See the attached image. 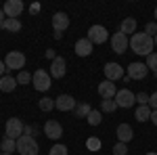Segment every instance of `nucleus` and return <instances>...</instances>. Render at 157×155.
Instances as JSON below:
<instances>
[{
    "label": "nucleus",
    "instance_id": "72a5a7b5",
    "mask_svg": "<svg viewBox=\"0 0 157 155\" xmlns=\"http://www.w3.org/2000/svg\"><path fill=\"white\" fill-rule=\"evenodd\" d=\"M145 34H149V36H151V34H155V36H157V23H155V21H153V23H147Z\"/></svg>",
    "mask_w": 157,
    "mask_h": 155
},
{
    "label": "nucleus",
    "instance_id": "4c0bfd02",
    "mask_svg": "<svg viewBox=\"0 0 157 155\" xmlns=\"http://www.w3.org/2000/svg\"><path fill=\"white\" fill-rule=\"evenodd\" d=\"M4 17H6V15H4V11H2V9H0V29H2V25H4V21H6V19H4Z\"/></svg>",
    "mask_w": 157,
    "mask_h": 155
},
{
    "label": "nucleus",
    "instance_id": "f03ea898",
    "mask_svg": "<svg viewBox=\"0 0 157 155\" xmlns=\"http://www.w3.org/2000/svg\"><path fill=\"white\" fill-rule=\"evenodd\" d=\"M17 151L21 155H38V143L34 136H29V134H23L21 138H17Z\"/></svg>",
    "mask_w": 157,
    "mask_h": 155
},
{
    "label": "nucleus",
    "instance_id": "c756f323",
    "mask_svg": "<svg viewBox=\"0 0 157 155\" xmlns=\"http://www.w3.org/2000/svg\"><path fill=\"white\" fill-rule=\"evenodd\" d=\"M86 147H88V151H98L101 149V141H98L97 136H92V138L86 141Z\"/></svg>",
    "mask_w": 157,
    "mask_h": 155
},
{
    "label": "nucleus",
    "instance_id": "0eeeda50",
    "mask_svg": "<svg viewBox=\"0 0 157 155\" xmlns=\"http://www.w3.org/2000/svg\"><path fill=\"white\" fill-rule=\"evenodd\" d=\"M147 73H149L147 63H138V61H134V63L128 65V78H132V80H145Z\"/></svg>",
    "mask_w": 157,
    "mask_h": 155
},
{
    "label": "nucleus",
    "instance_id": "f3484780",
    "mask_svg": "<svg viewBox=\"0 0 157 155\" xmlns=\"http://www.w3.org/2000/svg\"><path fill=\"white\" fill-rule=\"evenodd\" d=\"M65 76V59L63 57H55L50 63V78H63Z\"/></svg>",
    "mask_w": 157,
    "mask_h": 155
},
{
    "label": "nucleus",
    "instance_id": "5701e85b",
    "mask_svg": "<svg viewBox=\"0 0 157 155\" xmlns=\"http://www.w3.org/2000/svg\"><path fill=\"white\" fill-rule=\"evenodd\" d=\"M92 109H90V105L88 103H78L75 105V109H73V113H75V118H88V113H90Z\"/></svg>",
    "mask_w": 157,
    "mask_h": 155
},
{
    "label": "nucleus",
    "instance_id": "423d86ee",
    "mask_svg": "<svg viewBox=\"0 0 157 155\" xmlns=\"http://www.w3.org/2000/svg\"><path fill=\"white\" fill-rule=\"evenodd\" d=\"M107 29L103 27V25H90V29H88V40L92 42V44H103V42H107Z\"/></svg>",
    "mask_w": 157,
    "mask_h": 155
},
{
    "label": "nucleus",
    "instance_id": "412c9836",
    "mask_svg": "<svg viewBox=\"0 0 157 155\" xmlns=\"http://www.w3.org/2000/svg\"><path fill=\"white\" fill-rule=\"evenodd\" d=\"M151 111L153 109L149 107V105H138V109H136V113H134V118H136V122H147V119H151Z\"/></svg>",
    "mask_w": 157,
    "mask_h": 155
},
{
    "label": "nucleus",
    "instance_id": "a211bd4d",
    "mask_svg": "<svg viewBox=\"0 0 157 155\" xmlns=\"http://www.w3.org/2000/svg\"><path fill=\"white\" fill-rule=\"evenodd\" d=\"M90 52H92V42L88 38H80L75 42V55L78 57H88Z\"/></svg>",
    "mask_w": 157,
    "mask_h": 155
},
{
    "label": "nucleus",
    "instance_id": "a19ab883",
    "mask_svg": "<svg viewBox=\"0 0 157 155\" xmlns=\"http://www.w3.org/2000/svg\"><path fill=\"white\" fill-rule=\"evenodd\" d=\"M147 155H157V153H155V151H151V153H147Z\"/></svg>",
    "mask_w": 157,
    "mask_h": 155
},
{
    "label": "nucleus",
    "instance_id": "2eb2a0df",
    "mask_svg": "<svg viewBox=\"0 0 157 155\" xmlns=\"http://www.w3.org/2000/svg\"><path fill=\"white\" fill-rule=\"evenodd\" d=\"M52 27H55V32H65L67 27H69V17H67V13H55L52 15Z\"/></svg>",
    "mask_w": 157,
    "mask_h": 155
},
{
    "label": "nucleus",
    "instance_id": "473e14b6",
    "mask_svg": "<svg viewBox=\"0 0 157 155\" xmlns=\"http://www.w3.org/2000/svg\"><path fill=\"white\" fill-rule=\"evenodd\" d=\"M136 103L138 105H149V95L147 92H138L136 95Z\"/></svg>",
    "mask_w": 157,
    "mask_h": 155
},
{
    "label": "nucleus",
    "instance_id": "aec40b11",
    "mask_svg": "<svg viewBox=\"0 0 157 155\" xmlns=\"http://www.w3.org/2000/svg\"><path fill=\"white\" fill-rule=\"evenodd\" d=\"M120 32L124 34V36H128V34H132L136 32V19H132V17H128V19H124L120 25Z\"/></svg>",
    "mask_w": 157,
    "mask_h": 155
},
{
    "label": "nucleus",
    "instance_id": "6ab92c4d",
    "mask_svg": "<svg viewBox=\"0 0 157 155\" xmlns=\"http://www.w3.org/2000/svg\"><path fill=\"white\" fill-rule=\"evenodd\" d=\"M15 88H17V78H11V76L0 78V90L2 92H13Z\"/></svg>",
    "mask_w": 157,
    "mask_h": 155
},
{
    "label": "nucleus",
    "instance_id": "4be33fe9",
    "mask_svg": "<svg viewBox=\"0 0 157 155\" xmlns=\"http://www.w3.org/2000/svg\"><path fill=\"white\" fill-rule=\"evenodd\" d=\"M0 149H2V153H13V151H17V141L4 136L2 143H0Z\"/></svg>",
    "mask_w": 157,
    "mask_h": 155
},
{
    "label": "nucleus",
    "instance_id": "9b49d317",
    "mask_svg": "<svg viewBox=\"0 0 157 155\" xmlns=\"http://www.w3.org/2000/svg\"><path fill=\"white\" fill-rule=\"evenodd\" d=\"M4 15L9 17V19H17L21 13H23V2L21 0H6V4H4Z\"/></svg>",
    "mask_w": 157,
    "mask_h": 155
},
{
    "label": "nucleus",
    "instance_id": "a878e982",
    "mask_svg": "<svg viewBox=\"0 0 157 155\" xmlns=\"http://www.w3.org/2000/svg\"><path fill=\"white\" fill-rule=\"evenodd\" d=\"M88 124H90V126H98V124H101V122H103V113H101V111H97V109H92V111H90V113H88Z\"/></svg>",
    "mask_w": 157,
    "mask_h": 155
},
{
    "label": "nucleus",
    "instance_id": "4468645a",
    "mask_svg": "<svg viewBox=\"0 0 157 155\" xmlns=\"http://www.w3.org/2000/svg\"><path fill=\"white\" fill-rule=\"evenodd\" d=\"M98 95H101V99H103V101H105V99H115L117 88H115V84L111 82V80H105V82L98 84Z\"/></svg>",
    "mask_w": 157,
    "mask_h": 155
},
{
    "label": "nucleus",
    "instance_id": "37998d69",
    "mask_svg": "<svg viewBox=\"0 0 157 155\" xmlns=\"http://www.w3.org/2000/svg\"><path fill=\"white\" fill-rule=\"evenodd\" d=\"M0 155H13V153H0Z\"/></svg>",
    "mask_w": 157,
    "mask_h": 155
},
{
    "label": "nucleus",
    "instance_id": "c9c22d12",
    "mask_svg": "<svg viewBox=\"0 0 157 155\" xmlns=\"http://www.w3.org/2000/svg\"><path fill=\"white\" fill-rule=\"evenodd\" d=\"M2 76H6V65H4V61H0V78Z\"/></svg>",
    "mask_w": 157,
    "mask_h": 155
},
{
    "label": "nucleus",
    "instance_id": "e433bc0d",
    "mask_svg": "<svg viewBox=\"0 0 157 155\" xmlns=\"http://www.w3.org/2000/svg\"><path fill=\"white\" fill-rule=\"evenodd\" d=\"M151 122L157 126V109H153V111H151Z\"/></svg>",
    "mask_w": 157,
    "mask_h": 155
},
{
    "label": "nucleus",
    "instance_id": "2f4dec72",
    "mask_svg": "<svg viewBox=\"0 0 157 155\" xmlns=\"http://www.w3.org/2000/svg\"><path fill=\"white\" fill-rule=\"evenodd\" d=\"M113 155H128V147L126 143H117L113 147Z\"/></svg>",
    "mask_w": 157,
    "mask_h": 155
},
{
    "label": "nucleus",
    "instance_id": "7c9ffc66",
    "mask_svg": "<svg viewBox=\"0 0 157 155\" xmlns=\"http://www.w3.org/2000/svg\"><path fill=\"white\" fill-rule=\"evenodd\" d=\"M32 78H34V76L27 73L23 69V72H19V76H17V84H29V82H32Z\"/></svg>",
    "mask_w": 157,
    "mask_h": 155
},
{
    "label": "nucleus",
    "instance_id": "1a4fd4ad",
    "mask_svg": "<svg viewBox=\"0 0 157 155\" xmlns=\"http://www.w3.org/2000/svg\"><path fill=\"white\" fill-rule=\"evenodd\" d=\"M115 103H117V107H124V109H128V107H132L134 103H136V95H132L130 90H117V95H115V99H113Z\"/></svg>",
    "mask_w": 157,
    "mask_h": 155
},
{
    "label": "nucleus",
    "instance_id": "ea45409f",
    "mask_svg": "<svg viewBox=\"0 0 157 155\" xmlns=\"http://www.w3.org/2000/svg\"><path fill=\"white\" fill-rule=\"evenodd\" d=\"M153 42H155V46H157V36H153Z\"/></svg>",
    "mask_w": 157,
    "mask_h": 155
},
{
    "label": "nucleus",
    "instance_id": "f257e3e1",
    "mask_svg": "<svg viewBox=\"0 0 157 155\" xmlns=\"http://www.w3.org/2000/svg\"><path fill=\"white\" fill-rule=\"evenodd\" d=\"M153 46H155V42H153V36H149L145 32H140V34H134L130 38V48H132L136 55H143V57H149L151 52H153Z\"/></svg>",
    "mask_w": 157,
    "mask_h": 155
},
{
    "label": "nucleus",
    "instance_id": "39448f33",
    "mask_svg": "<svg viewBox=\"0 0 157 155\" xmlns=\"http://www.w3.org/2000/svg\"><path fill=\"white\" fill-rule=\"evenodd\" d=\"M32 84H34V88L40 90V92H46L50 88V73L44 72V69H38L34 73V78H32Z\"/></svg>",
    "mask_w": 157,
    "mask_h": 155
},
{
    "label": "nucleus",
    "instance_id": "79ce46f5",
    "mask_svg": "<svg viewBox=\"0 0 157 155\" xmlns=\"http://www.w3.org/2000/svg\"><path fill=\"white\" fill-rule=\"evenodd\" d=\"M155 23H157V9H155Z\"/></svg>",
    "mask_w": 157,
    "mask_h": 155
},
{
    "label": "nucleus",
    "instance_id": "58836bf2",
    "mask_svg": "<svg viewBox=\"0 0 157 155\" xmlns=\"http://www.w3.org/2000/svg\"><path fill=\"white\" fill-rule=\"evenodd\" d=\"M46 57H48V59L52 61V59H55V57H57V55H55V50H46Z\"/></svg>",
    "mask_w": 157,
    "mask_h": 155
},
{
    "label": "nucleus",
    "instance_id": "f8f14e48",
    "mask_svg": "<svg viewBox=\"0 0 157 155\" xmlns=\"http://www.w3.org/2000/svg\"><path fill=\"white\" fill-rule=\"evenodd\" d=\"M75 99L71 95H59L55 99V107L59 109V111H73L75 109Z\"/></svg>",
    "mask_w": 157,
    "mask_h": 155
},
{
    "label": "nucleus",
    "instance_id": "f704fd0d",
    "mask_svg": "<svg viewBox=\"0 0 157 155\" xmlns=\"http://www.w3.org/2000/svg\"><path fill=\"white\" fill-rule=\"evenodd\" d=\"M149 107L151 109H157V90L153 95H149Z\"/></svg>",
    "mask_w": 157,
    "mask_h": 155
},
{
    "label": "nucleus",
    "instance_id": "393cba45",
    "mask_svg": "<svg viewBox=\"0 0 157 155\" xmlns=\"http://www.w3.org/2000/svg\"><path fill=\"white\" fill-rule=\"evenodd\" d=\"M38 107H40V111H52L55 109V99H48V96L40 99L38 101Z\"/></svg>",
    "mask_w": 157,
    "mask_h": 155
},
{
    "label": "nucleus",
    "instance_id": "dca6fc26",
    "mask_svg": "<svg viewBox=\"0 0 157 155\" xmlns=\"http://www.w3.org/2000/svg\"><path fill=\"white\" fill-rule=\"evenodd\" d=\"M115 134H117V143H130L134 138V132H132V126L130 124H120Z\"/></svg>",
    "mask_w": 157,
    "mask_h": 155
},
{
    "label": "nucleus",
    "instance_id": "bb28decb",
    "mask_svg": "<svg viewBox=\"0 0 157 155\" xmlns=\"http://www.w3.org/2000/svg\"><path fill=\"white\" fill-rule=\"evenodd\" d=\"M115 109H117V103H115L113 99H105V101H101V111L111 113V111H115Z\"/></svg>",
    "mask_w": 157,
    "mask_h": 155
},
{
    "label": "nucleus",
    "instance_id": "7ed1b4c3",
    "mask_svg": "<svg viewBox=\"0 0 157 155\" xmlns=\"http://www.w3.org/2000/svg\"><path fill=\"white\" fill-rule=\"evenodd\" d=\"M23 122L19 118H11V119H6V126H4V130H6V134L4 136H9V138H21L23 136Z\"/></svg>",
    "mask_w": 157,
    "mask_h": 155
},
{
    "label": "nucleus",
    "instance_id": "c85d7f7f",
    "mask_svg": "<svg viewBox=\"0 0 157 155\" xmlns=\"http://www.w3.org/2000/svg\"><path fill=\"white\" fill-rule=\"evenodd\" d=\"M48 155H67V147L65 145H52L50 147V151H48Z\"/></svg>",
    "mask_w": 157,
    "mask_h": 155
},
{
    "label": "nucleus",
    "instance_id": "b1692460",
    "mask_svg": "<svg viewBox=\"0 0 157 155\" xmlns=\"http://www.w3.org/2000/svg\"><path fill=\"white\" fill-rule=\"evenodd\" d=\"M2 29H6V32H19V29H21V21H19V19H9V17H6Z\"/></svg>",
    "mask_w": 157,
    "mask_h": 155
},
{
    "label": "nucleus",
    "instance_id": "cd10ccee",
    "mask_svg": "<svg viewBox=\"0 0 157 155\" xmlns=\"http://www.w3.org/2000/svg\"><path fill=\"white\" fill-rule=\"evenodd\" d=\"M147 67L157 76V52H151V55L147 57Z\"/></svg>",
    "mask_w": 157,
    "mask_h": 155
},
{
    "label": "nucleus",
    "instance_id": "20e7f679",
    "mask_svg": "<svg viewBox=\"0 0 157 155\" xmlns=\"http://www.w3.org/2000/svg\"><path fill=\"white\" fill-rule=\"evenodd\" d=\"M4 65H6V69H19V72H23L25 55L19 52V50H11V52L6 55V59H4Z\"/></svg>",
    "mask_w": 157,
    "mask_h": 155
},
{
    "label": "nucleus",
    "instance_id": "ddd939ff",
    "mask_svg": "<svg viewBox=\"0 0 157 155\" xmlns=\"http://www.w3.org/2000/svg\"><path fill=\"white\" fill-rule=\"evenodd\" d=\"M103 72H105V78L111 80V82H115V80L124 78V67H121L120 63H107V65L103 67Z\"/></svg>",
    "mask_w": 157,
    "mask_h": 155
},
{
    "label": "nucleus",
    "instance_id": "9d476101",
    "mask_svg": "<svg viewBox=\"0 0 157 155\" xmlns=\"http://www.w3.org/2000/svg\"><path fill=\"white\" fill-rule=\"evenodd\" d=\"M44 134L48 136L50 141H59L61 136H63V126H61L57 119H48L44 124Z\"/></svg>",
    "mask_w": 157,
    "mask_h": 155
},
{
    "label": "nucleus",
    "instance_id": "6e6552de",
    "mask_svg": "<svg viewBox=\"0 0 157 155\" xmlns=\"http://www.w3.org/2000/svg\"><path fill=\"white\" fill-rule=\"evenodd\" d=\"M128 46H130V40H128V36H124L121 32H117V34H113V36H111V48H113V52L124 55Z\"/></svg>",
    "mask_w": 157,
    "mask_h": 155
}]
</instances>
